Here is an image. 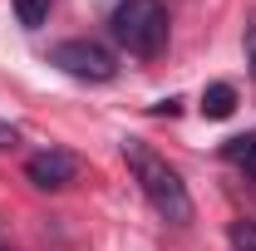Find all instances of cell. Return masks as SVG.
Returning <instances> with one entry per match:
<instances>
[{"mask_svg":"<svg viewBox=\"0 0 256 251\" xmlns=\"http://www.w3.org/2000/svg\"><path fill=\"white\" fill-rule=\"evenodd\" d=\"M124 158H128V168H133V178H138V188H143V197L153 202V212L162 222H172V226H188L192 222V192L178 178V168H168L143 138H128Z\"/></svg>","mask_w":256,"mask_h":251,"instance_id":"1","label":"cell"},{"mask_svg":"<svg viewBox=\"0 0 256 251\" xmlns=\"http://www.w3.org/2000/svg\"><path fill=\"white\" fill-rule=\"evenodd\" d=\"M108 34L133 60H153L168 44V5L162 0H118L108 15Z\"/></svg>","mask_w":256,"mask_h":251,"instance_id":"2","label":"cell"},{"mask_svg":"<svg viewBox=\"0 0 256 251\" xmlns=\"http://www.w3.org/2000/svg\"><path fill=\"white\" fill-rule=\"evenodd\" d=\"M50 64H60L69 79H84V84H108L118 74L114 50H104L98 40H64L50 50Z\"/></svg>","mask_w":256,"mask_h":251,"instance_id":"3","label":"cell"},{"mask_svg":"<svg viewBox=\"0 0 256 251\" xmlns=\"http://www.w3.org/2000/svg\"><path fill=\"white\" fill-rule=\"evenodd\" d=\"M25 178H30L40 192H60V188H69V182L79 178V158L64 153V148H44V153H34L30 162H25Z\"/></svg>","mask_w":256,"mask_h":251,"instance_id":"4","label":"cell"},{"mask_svg":"<svg viewBox=\"0 0 256 251\" xmlns=\"http://www.w3.org/2000/svg\"><path fill=\"white\" fill-rule=\"evenodd\" d=\"M236 114V89L232 84H207L202 94V118H232Z\"/></svg>","mask_w":256,"mask_h":251,"instance_id":"5","label":"cell"},{"mask_svg":"<svg viewBox=\"0 0 256 251\" xmlns=\"http://www.w3.org/2000/svg\"><path fill=\"white\" fill-rule=\"evenodd\" d=\"M222 158H226V162H236V168L256 182V138H226V143H222Z\"/></svg>","mask_w":256,"mask_h":251,"instance_id":"6","label":"cell"},{"mask_svg":"<svg viewBox=\"0 0 256 251\" xmlns=\"http://www.w3.org/2000/svg\"><path fill=\"white\" fill-rule=\"evenodd\" d=\"M15 15H20L25 30H40L50 20V0H15Z\"/></svg>","mask_w":256,"mask_h":251,"instance_id":"7","label":"cell"},{"mask_svg":"<svg viewBox=\"0 0 256 251\" xmlns=\"http://www.w3.org/2000/svg\"><path fill=\"white\" fill-rule=\"evenodd\" d=\"M226 242L236 251H256V222H232L226 226Z\"/></svg>","mask_w":256,"mask_h":251,"instance_id":"8","label":"cell"},{"mask_svg":"<svg viewBox=\"0 0 256 251\" xmlns=\"http://www.w3.org/2000/svg\"><path fill=\"white\" fill-rule=\"evenodd\" d=\"M15 143H20V128H15V124H0V153L15 148Z\"/></svg>","mask_w":256,"mask_h":251,"instance_id":"9","label":"cell"},{"mask_svg":"<svg viewBox=\"0 0 256 251\" xmlns=\"http://www.w3.org/2000/svg\"><path fill=\"white\" fill-rule=\"evenodd\" d=\"M246 64H252V74H256V25L246 30Z\"/></svg>","mask_w":256,"mask_h":251,"instance_id":"10","label":"cell"}]
</instances>
